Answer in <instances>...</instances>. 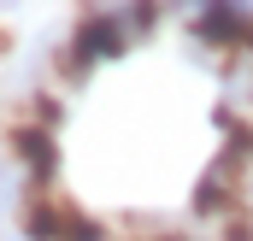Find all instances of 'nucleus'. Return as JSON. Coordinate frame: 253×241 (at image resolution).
I'll use <instances>...</instances> for the list:
<instances>
[{"label": "nucleus", "instance_id": "nucleus-1", "mask_svg": "<svg viewBox=\"0 0 253 241\" xmlns=\"http://www.w3.org/2000/svg\"><path fill=\"white\" fill-rule=\"evenodd\" d=\"M77 47H83L88 59H100V53H112V47H118V24H106V18H100V24H88V30L77 36Z\"/></svg>", "mask_w": 253, "mask_h": 241}, {"label": "nucleus", "instance_id": "nucleus-2", "mask_svg": "<svg viewBox=\"0 0 253 241\" xmlns=\"http://www.w3.org/2000/svg\"><path fill=\"white\" fill-rule=\"evenodd\" d=\"M18 147H24V165L47 177V165H53V147H47V135H36V129H24V135H18Z\"/></svg>", "mask_w": 253, "mask_h": 241}, {"label": "nucleus", "instance_id": "nucleus-3", "mask_svg": "<svg viewBox=\"0 0 253 241\" xmlns=\"http://www.w3.org/2000/svg\"><path fill=\"white\" fill-rule=\"evenodd\" d=\"M6 206H12V171L0 165V212H6Z\"/></svg>", "mask_w": 253, "mask_h": 241}]
</instances>
